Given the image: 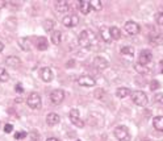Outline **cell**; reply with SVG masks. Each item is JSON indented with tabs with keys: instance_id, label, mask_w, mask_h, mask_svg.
<instances>
[{
	"instance_id": "cell-1",
	"label": "cell",
	"mask_w": 163,
	"mask_h": 141,
	"mask_svg": "<svg viewBox=\"0 0 163 141\" xmlns=\"http://www.w3.org/2000/svg\"><path fill=\"white\" fill-rule=\"evenodd\" d=\"M79 44L80 46H84V48H91L96 44V37L95 34L91 32V30H82L80 34H79Z\"/></svg>"
},
{
	"instance_id": "cell-2",
	"label": "cell",
	"mask_w": 163,
	"mask_h": 141,
	"mask_svg": "<svg viewBox=\"0 0 163 141\" xmlns=\"http://www.w3.org/2000/svg\"><path fill=\"white\" fill-rule=\"evenodd\" d=\"M132 100L134 102V104L139 105V107H145L149 102L147 95L143 91H133L132 92Z\"/></svg>"
},
{
	"instance_id": "cell-3",
	"label": "cell",
	"mask_w": 163,
	"mask_h": 141,
	"mask_svg": "<svg viewBox=\"0 0 163 141\" xmlns=\"http://www.w3.org/2000/svg\"><path fill=\"white\" fill-rule=\"evenodd\" d=\"M114 137L120 141H129L130 140V133H129V129L126 128L125 125H118L114 128Z\"/></svg>"
},
{
	"instance_id": "cell-4",
	"label": "cell",
	"mask_w": 163,
	"mask_h": 141,
	"mask_svg": "<svg viewBox=\"0 0 163 141\" xmlns=\"http://www.w3.org/2000/svg\"><path fill=\"white\" fill-rule=\"evenodd\" d=\"M26 103H28V105L32 109H39L42 105V100H41V96H39L37 92H32L28 99H26Z\"/></svg>"
},
{
	"instance_id": "cell-5",
	"label": "cell",
	"mask_w": 163,
	"mask_h": 141,
	"mask_svg": "<svg viewBox=\"0 0 163 141\" xmlns=\"http://www.w3.org/2000/svg\"><path fill=\"white\" fill-rule=\"evenodd\" d=\"M70 120L75 127L78 128H83L84 127V121L80 119V115H79V111L76 108H72L71 111H70Z\"/></svg>"
},
{
	"instance_id": "cell-6",
	"label": "cell",
	"mask_w": 163,
	"mask_h": 141,
	"mask_svg": "<svg viewBox=\"0 0 163 141\" xmlns=\"http://www.w3.org/2000/svg\"><path fill=\"white\" fill-rule=\"evenodd\" d=\"M63 99H65V91H63V90L55 89V90L51 91V94H50V100H51L53 104H61V103L63 102Z\"/></svg>"
},
{
	"instance_id": "cell-7",
	"label": "cell",
	"mask_w": 163,
	"mask_h": 141,
	"mask_svg": "<svg viewBox=\"0 0 163 141\" xmlns=\"http://www.w3.org/2000/svg\"><path fill=\"white\" fill-rule=\"evenodd\" d=\"M124 28H125V32L128 34H130V36H135V34H138L139 30H141V26L135 23V21H126Z\"/></svg>"
},
{
	"instance_id": "cell-8",
	"label": "cell",
	"mask_w": 163,
	"mask_h": 141,
	"mask_svg": "<svg viewBox=\"0 0 163 141\" xmlns=\"http://www.w3.org/2000/svg\"><path fill=\"white\" fill-rule=\"evenodd\" d=\"M151 59H153V54H151L150 50H147V49L141 50L139 57H138V63H139V65L147 66L149 63L151 62Z\"/></svg>"
},
{
	"instance_id": "cell-9",
	"label": "cell",
	"mask_w": 163,
	"mask_h": 141,
	"mask_svg": "<svg viewBox=\"0 0 163 141\" xmlns=\"http://www.w3.org/2000/svg\"><path fill=\"white\" fill-rule=\"evenodd\" d=\"M62 24L66 26V28H72V26H76L79 24V17L76 15L65 16L62 19Z\"/></svg>"
},
{
	"instance_id": "cell-10",
	"label": "cell",
	"mask_w": 163,
	"mask_h": 141,
	"mask_svg": "<svg viewBox=\"0 0 163 141\" xmlns=\"http://www.w3.org/2000/svg\"><path fill=\"white\" fill-rule=\"evenodd\" d=\"M99 33H100V38L103 40L105 44H109L112 41V36H111V28H108V26H101L99 29Z\"/></svg>"
},
{
	"instance_id": "cell-11",
	"label": "cell",
	"mask_w": 163,
	"mask_h": 141,
	"mask_svg": "<svg viewBox=\"0 0 163 141\" xmlns=\"http://www.w3.org/2000/svg\"><path fill=\"white\" fill-rule=\"evenodd\" d=\"M78 83L83 87H94L96 85V81L90 75H82L78 79Z\"/></svg>"
},
{
	"instance_id": "cell-12",
	"label": "cell",
	"mask_w": 163,
	"mask_h": 141,
	"mask_svg": "<svg viewBox=\"0 0 163 141\" xmlns=\"http://www.w3.org/2000/svg\"><path fill=\"white\" fill-rule=\"evenodd\" d=\"M94 65H95V67L96 69H99V70H104V69H107L108 66H109V62L107 59L104 58V57H95V59H94Z\"/></svg>"
},
{
	"instance_id": "cell-13",
	"label": "cell",
	"mask_w": 163,
	"mask_h": 141,
	"mask_svg": "<svg viewBox=\"0 0 163 141\" xmlns=\"http://www.w3.org/2000/svg\"><path fill=\"white\" fill-rule=\"evenodd\" d=\"M59 120H61V117L58 113H55V112H50V113H47V116H46V123H47V125H50V127L57 125L59 123Z\"/></svg>"
},
{
	"instance_id": "cell-14",
	"label": "cell",
	"mask_w": 163,
	"mask_h": 141,
	"mask_svg": "<svg viewBox=\"0 0 163 141\" xmlns=\"http://www.w3.org/2000/svg\"><path fill=\"white\" fill-rule=\"evenodd\" d=\"M41 79L43 82H46V83H49V82L53 81V71H51L50 67H43L41 70Z\"/></svg>"
},
{
	"instance_id": "cell-15",
	"label": "cell",
	"mask_w": 163,
	"mask_h": 141,
	"mask_svg": "<svg viewBox=\"0 0 163 141\" xmlns=\"http://www.w3.org/2000/svg\"><path fill=\"white\" fill-rule=\"evenodd\" d=\"M6 65L11 66V67H15V66H20L21 65V59L16 55H8L6 58Z\"/></svg>"
},
{
	"instance_id": "cell-16",
	"label": "cell",
	"mask_w": 163,
	"mask_h": 141,
	"mask_svg": "<svg viewBox=\"0 0 163 141\" xmlns=\"http://www.w3.org/2000/svg\"><path fill=\"white\" fill-rule=\"evenodd\" d=\"M79 10H80V12L83 13V15H88V13L92 11L90 2H87V0H82V2H79Z\"/></svg>"
},
{
	"instance_id": "cell-17",
	"label": "cell",
	"mask_w": 163,
	"mask_h": 141,
	"mask_svg": "<svg viewBox=\"0 0 163 141\" xmlns=\"http://www.w3.org/2000/svg\"><path fill=\"white\" fill-rule=\"evenodd\" d=\"M50 40L54 45H59L61 41H62V32L61 30H53L50 34Z\"/></svg>"
},
{
	"instance_id": "cell-18",
	"label": "cell",
	"mask_w": 163,
	"mask_h": 141,
	"mask_svg": "<svg viewBox=\"0 0 163 141\" xmlns=\"http://www.w3.org/2000/svg\"><path fill=\"white\" fill-rule=\"evenodd\" d=\"M54 7H55V10L61 12V13H63V12H67L69 11V8H70V4L67 2H65V0H61V2H57L54 4Z\"/></svg>"
},
{
	"instance_id": "cell-19",
	"label": "cell",
	"mask_w": 163,
	"mask_h": 141,
	"mask_svg": "<svg viewBox=\"0 0 163 141\" xmlns=\"http://www.w3.org/2000/svg\"><path fill=\"white\" fill-rule=\"evenodd\" d=\"M130 94H132V91H130V89H128V87H118L116 90V96L120 99H124L126 96H129Z\"/></svg>"
},
{
	"instance_id": "cell-20",
	"label": "cell",
	"mask_w": 163,
	"mask_h": 141,
	"mask_svg": "<svg viewBox=\"0 0 163 141\" xmlns=\"http://www.w3.org/2000/svg\"><path fill=\"white\" fill-rule=\"evenodd\" d=\"M153 125L154 128L159 132H163V116H155L153 119Z\"/></svg>"
},
{
	"instance_id": "cell-21",
	"label": "cell",
	"mask_w": 163,
	"mask_h": 141,
	"mask_svg": "<svg viewBox=\"0 0 163 141\" xmlns=\"http://www.w3.org/2000/svg\"><path fill=\"white\" fill-rule=\"evenodd\" d=\"M37 49L38 50H46L47 49V46H49V44H47V40L45 37H38L37 38Z\"/></svg>"
},
{
	"instance_id": "cell-22",
	"label": "cell",
	"mask_w": 163,
	"mask_h": 141,
	"mask_svg": "<svg viewBox=\"0 0 163 141\" xmlns=\"http://www.w3.org/2000/svg\"><path fill=\"white\" fill-rule=\"evenodd\" d=\"M134 69H135V71L139 73V74H142V75L150 73V69H149L147 66H143V65H139V63H135L134 65Z\"/></svg>"
},
{
	"instance_id": "cell-23",
	"label": "cell",
	"mask_w": 163,
	"mask_h": 141,
	"mask_svg": "<svg viewBox=\"0 0 163 141\" xmlns=\"http://www.w3.org/2000/svg\"><path fill=\"white\" fill-rule=\"evenodd\" d=\"M54 25H55V23H54V20H45L43 21V29L46 30V32H53L54 30Z\"/></svg>"
},
{
	"instance_id": "cell-24",
	"label": "cell",
	"mask_w": 163,
	"mask_h": 141,
	"mask_svg": "<svg viewBox=\"0 0 163 141\" xmlns=\"http://www.w3.org/2000/svg\"><path fill=\"white\" fill-rule=\"evenodd\" d=\"M150 42H151V45H158L159 44V41H161V34L158 33V32H154V33H150Z\"/></svg>"
},
{
	"instance_id": "cell-25",
	"label": "cell",
	"mask_w": 163,
	"mask_h": 141,
	"mask_svg": "<svg viewBox=\"0 0 163 141\" xmlns=\"http://www.w3.org/2000/svg\"><path fill=\"white\" fill-rule=\"evenodd\" d=\"M121 54L128 55V57H133L134 55V48L133 46H124V48H121Z\"/></svg>"
},
{
	"instance_id": "cell-26",
	"label": "cell",
	"mask_w": 163,
	"mask_h": 141,
	"mask_svg": "<svg viewBox=\"0 0 163 141\" xmlns=\"http://www.w3.org/2000/svg\"><path fill=\"white\" fill-rule=\"evenodd\" d=\"M111 36L112 40H120L121 38V30L117 28V26H112L111 28Z\"/></svg>"
},
{
	"instance_id": "cell-27",
	"label": "cell",
	"mask_w": 163,
	"mask_h": 141,
	"mask_svg": "<svg viewBox=\"0 0 163 141\" xmlns=\"http://www.w3.org/2000/svg\"><path fill=\"white\" fill-rule=\"evenodd\" d=\"M19 44H20V48L23 50H30V45H29V42H28V40H26V38H20Z\"/></svg>"
},
{
	"instance_id": "cell-28",
	"label": "cell",
	"mask_w": 163,
	"mask_h": 141,
	"mask_svg": "<svg viewBox=\"0 0 163 141\" xmlns=\"http://www.w3.org/2000/svg\"><path fill=\"white\" fill-rule=\"evenodd\" d=\"M90 4L94 11H100L101 8H103V4H101V2H99V0H92V2H90Z\"/></svg>"
},
{
	"instance_id": "cell-29",
	"label": "cell",
	"mask_w": 163,
	"mask_h": 141,
	"mask_svg": "<svg viewBox=\"0 0 163 141\" xmlns=\"http://www.w3.org/2000/svg\"><path fill=\"white\" fill-rule=\"evenodd\" d=\"M9 79V75H8L6 69H0V82H7Z\"/></svg>"
},
{
	"instance_id": "cell-30",
	"label": "cell",
	"mask_w": 163,
	"mask_h": 141,
	"mask_svg": "<svg viewBox=\"0 0 163 141\" xmlns=\"http://www.w3.org/2000/svg\"><path fill=\"white\" fill-rule=\"evenodd\" d=\"M94 96L96 99H103L105 96V91L103 89H96L95 92H94Z\"/></svg>"
},
{
	"instance_id": "cell-31",
	"label": "cell",
	"mask_w": 163,
	"mask_h": 141,
	"mask_svg": "<svg viewBox=\"0 0 163 141\" xmlns=\"http://www.w3.org/2000/svg\"><path fill=\"white\" fill-rule=\"evenodd\" d=\"M155 21L159 25H163V12H158L155 15Z\"/></svg>"
},
{
	"instance_id": "cell-32",
	"label": "cell",
	"mask_w": 163,
	"mask_h": 141,
	"mask_svg": "<svg viewBox=\"0 0 163 141\" xmlns=\"http://www.w3.org/2000/svg\"><path fill=\"white\" fill-rule=\"evenodd\" d=\"M159 82H158V81H151L150 82V90L151 91H155V90H158V89H159Z\"/></svg>"
},
{
	"instance_id": "cell-33",
	"label": "cell",
	"mask_w": 163,
	"mask_h": 141,
	"mask_svg": "<svg viewBox=\"0 0 163 141\" xmlns=\"http://www.w3.org/2000/svg\"><path fill=\"white\" fill-rule=\"evenodd\" d=\"M25 137H26L25 132H16L15 133V139H17V140H21V139H25Z\"/></svg>"
},
{
	"instance_id": "cell-34",
	"label": "cell",
	"mask_w": 163,
	"mask_h": 141,
	"mask_svg": "<svg viewBox=\"0 0 163 141\" xmlns=\"http://www.w3.org/2000/svg\"><path fill=\"white\" fill-rule=\"evenodd\" d=\"M154 99H155V102L158 103H163V94H155V96H154Z\"/></svg>"
},
{
	"instance_id": "cell-35",
	"label": "cell",
	"mask_w": 163,
	"mask_h": 141,
	"mask_svg": "<svg viewBox=\"0 0 163 141\" xmlns=\"http://www.w3.org/2000/svg\"><path fill=\"white\" fill-rule=\"evenodd\" d=\"M12 129H13L12 124H6V125H4V132H6V133H11Z\"/></svg>"
},
{
	"instance_id": "cell-36",
	"label": "cell",
	"mask_w": 163,
	"mask_h": 141,
	"mask_svg": "<svg viewBox=\"0 0 163 141\" xmlns=\"http://www.w3.org/2000/svg\"><path fill=\"white\" fill-rule=\"evenodd\" d=\"M15 90H16V92H20V94L24 91L23 86H21V83H17V85H16V87H15Z\"/></svg>"
},
{
	"instance_id": "cell-37",
	"label": "cell",
	"mask_w": 163,
	"mask_h": 141,
	"mask_svg": "<svg viewBox=\"0 0 163 141\" xmlns=\"http://www.w3.org/2000/svg\"><path fill=\"white\" fill-rule=\"evenodd\" d=\"M74 66H75V61L74 59H71V61H67V62H66V67H74Z\"/></svg>"
},
{
	"instance_id": "cell-38",
	"label": "cell",
	"mask_w": 163,
	"mask_h": 141,
	"mask_svg": "<svg viewBox=\"0 0 163 141\" xmlns=\"http://www.w3.org/2000/svg\"><path fill=\"white\" fill-rule=\"evenodd\" d=\"M7 6V2L6 0H0V10H2V8H4Z\"/></svg>"
},
{
	"instance_id": "cell-39",
	"label": "cell",
	"mask_w": 163,
	"mask_h": 141,
	"mask_svg": "<svg viewBox=\"0 0 163 141\" xmlns=\"http://www.w3.org/2000/svg\"><path fill=\"white\" fill-rule=\"evenodd\" d=\"M46 141H59L58 139H55V137H50V139H47Z\"/></svg>"
},
{
	"instance_id": "cell-40",
	"label": "cell",
	"mask_w": 163,
	"mask_h": 141,
	"mask_svg": "<svg viewBox=\"0 0 163 141\" xmlns=\"http://www.w3.org/2000/svg\"><path fill=\"white\" fill-rule=\"evenodd\" d=\"M3 50H4V44L0 42V51H3Z\"/></svg>"
},
{
	"instance_id": "cell-41",
	"label": "cell",
	"mask_w": 163,
	"mask_h": 141,
	"mask_svg": "<svg viewBox=\"0 0 163 141\" xmlns=\"http://www.w3.org/2000/svg\"><path fill=\"white\" fill-rule=\"evenodd\" d=\"M159 65H161V73H163V61H161Z\"/></svg>"
},
{
	"instance_id": "cell-42",
	"label": "cell",
	"mask_w": 163,
	"mask_h": 141,
	"mask_svg": "<svg viewBox=\"0 0 163 141\" xmlns=\"http://www.w3.org/2000/svg\"><path fill=\"white\" fill-rule=\"evenodd\" d=\"M142 141H150V140H149V139H142Z\"/></svg>"
},
{
	"instance_id": "cell-43",
	"label": "cell",
	"mask_w": 163,
	"mask_h": 141,
	"mask_svg": "<svg viewBox=\"0 0 163 141\" xmlns=\"http://www.w3.org/2000/svg\"><path fill=\"white\" fill-rule=\"evenodd\" d=\"M78 141H80V140H78Z\"/></svg>"
}]
</instances>
